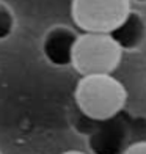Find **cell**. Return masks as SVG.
<instances>
[{
  "mask_svg": "<svg viewBox=\"0 0 146 154\" xmlns=\"http://www.w3.org/2000/svg\"><path fill=\"white\" fill-rule=\"evenodd\" d=\"M66 154H80V152H66Z\"/></svg>",
  "mask_w": 146,
  "mask_h": 154,
  "instance_id": "obj_10",
  "label": "cell"
},
{
  "mask_svg": "<svg viewBox=\"0 0 146 154\" xmlns=\"http://www.w3.org/2000/svg\"><path fill=\"white\" fill-rule=\"evenodd\" d=\"M75 102L85 118L101 121L123 110L126 91L110 74L83 75L75 88Z\"/></svg>",
  "mask_w": 146,
  "mask_h": 154,
  "instance_id": "obj_1",
  "label": "cell"
},
{
  "mask_svg": "<svg viewBox=\"0 0 146 154\" xmlns=\"http://www.w3.org/2000/svg\"><path fill=\"white\" fill-rule=\"evenodd\" d=\"M77 38V35L66 27L52 29L43 41V54L47 61L53 66L72 65V55Z\"/></svg>",
  "mask_w": 146,
  "mask_h": 154,
  "instance_id": "obj_5",
  "label": "cell"
},
{
  "mask_svg": "<svg viewBox=\"0 0 146 154\" xmlns=\"http://www.w3.org/2000/svg\"><path fill=\"white\" fill-rule=\"evenodd\" d=\"M144 20L135 11H129L120 24H116L107 35L120 51H132L140 46L144 38Z\"/></svg>",
  "mask_w": 146,
  "mask_h": 154,
  "instance_id": "obj_6",
  "label": "cell"
},
{
  "mask_svg": "<svg viewBox=\"0 0 146 154\" xmlns=\"http://www.w3.org/2000/svg\"><path fill=\"white\" fill-rule=\"evenodd\" d=\"M88 134V146L93 154H123L130 134V124L126 113H120L101 121H93Z\"/></svg>",
  "mask_w": 146,
  "mask_h": 154,
  "instance_id": "obj_4",
  "label": "cell"
},
{
  "mask_svg": "<svg viewBox=\"0 0 146 154\" xmlns=\"http://www.w3.org/2000/svg\"><path fill=\"white\" fill-rule=\"evenodd\" d=\"M127 2H137V3H144L146 0H127Z\"/></svg>",
  "mask_w": 146,
  "mask_h": 154,
  "instance_id": "obj_9",
  "label": "cell"
},
{
  "mask_svg": "<svg viewBox=\"0 0 146 154\" xmlns=\"http://www.w3.org/2000/svg\"><path fill=\"white\" fill-rule=\"evenodd\" d=\"M123 154H146V143H138L127 148Z\"/></svg>",
  "mask_w": 146,
  "mask_h": 154,
  "instance_id": "obj_8",
  "label": "cell"
},
{
  "mask_svg": "<svg viewBox=\"0 0 146 154\" xmlns=\"http://www.w3.org/2000/svg\"><path fill=\"white\" fill-rule=\"evenodd\" d=\"M13 29H14V17L13 13L6 8L5 5L0 3V39L8 38Z\"/></svg>",
  "mask_w": 146,
  "mask_h": 154,
  "instance_id": "obj_7",
  "label": "cell"
},
{
  "mask_svg": "<svg viewBox=\"0 0 146 154\" xmlns=\"http://www.w3.org/2000/svg\"><path fill=\"white\" fill-rule=\"evenodd\" d=\"M129 11L127 0H72V19L85 33H108Z\"/></svg>",
  "mask_w": 146,
  "mask_h": 154,
  "instance_id": "obj_3",
  "label": "cell"
},
{
  "mask_svg": "<svg viewBox=\"0 0 146 154\" xmlns=\"http://www.w3.org/2000/svg\"><path fill=\"white\" fill-rule=\"evenodd\" d=\"M120 57L121 51L107 33H83L75 43L72 65L82 75L110 74Z\"/></svg>",
  "mask_w": 146,
  "mask_h": 154,
  "instance_id": "obj_2",
  "label": "cell"
}]
</instances>
